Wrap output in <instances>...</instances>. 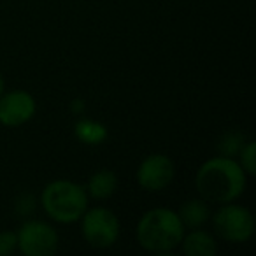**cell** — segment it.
<instances>
[{"mask_svg":"<svg viewBox=\"0 0 256 256\" xmlns=\"http://www.w3.org/2000/svg\"><path fill=\"white\" fill-rule=\"evenodd\" d=\"M179 248L188 256H214L218 252V242L209 232L202 228H193L188 234L184 232Z\"/></svg>","mask_w":256,"mask_h":256,"instance_id":"cell-9","label":"cell"},{"mask_svg":"<svg viewBox=\"0 0 256 256\" xmlns=\"http://www.w3.org/2000/svg\"><path fill=\"white\" fill-rule=\"evenodd\" d=\"M178 214L186 230H193V228H202L209 221L210 207L209 202L204 198H192L179 207Z\"/></svg>","mask_w":256,"mask_h":256,"instance_id":"cell-11","label":"cell"},{"mask_svg":"<svg viewBox=\"0 0 256 256\" xmlns=\"http://www.w3.org/2000/svg\"><path fill=\"white\" fill-rule=\"evenodd\" d=\"M184 224L179 214L168 207H154L140 216L136 228L137 242L154 254H167L179 248L184 237Z\"/></svg>","mask_w":256,"mask_h":256,"instance_id":"cell-2","label":"cell"},{"mask_svg":"<svg viewBox=\"0 0 256 256\" xmlns=\"http://www.w3.org/2000/svg\"><path fill=\"white\" fill-rule=\"evenodd\" d=\"M70 109L74 110V114H81L82 110H84V102H82V100H74V102L70 104Z\"/></svg>","mask_w":256,"mask_h":256,"instance_id":"cell-16","label":"cell"},{"mask_svg":"<svg viewBox=\"0 0 256 256\" xmlns=\"http://www.w3.org/2000/svg\"><path fill=\"white\" fill-rule=\"evenodd\" d=\"M246 142V137L238 132H226L218 142V150H220L221 156H228V158H237L240 153L242 146Z\"/></svg>","mask_w":256,"mask_h":256,"instance_id":"cell-13","label":"cell"},{"mask_svg":"<svg viewBox=\"0 0 256 256\" xmlns=\"http://www.w3.org/2000/svg\"><path fill=\"white\" fill-rule=\"evenodd\" d=\"M79 221H81L82 238L92 248L107 249L120 240V218L107 207H93V209L88 207Z\"/></svg>","mask_w":256,"mask_h":256,"instance_id":"cell-5","label":"cell"},{"mask_svg":"<svg viewBox=\"0 0 256 256\" xmlns=\"http://www.w3.org/2000/svg\"><path fill=\"white\" fill-rule=\"evenodd\" d=\"M18 249V235L16 232H0V256H9Z\"/></svg>","mask_w":256,"mask_h":256,"instance_id":"cell-15","label":"cell"},{"mask_svg":"<svg viewBox=\"0 0 256 256\" xmlns=\"http://www.w3.org/2000/svg\"><path fill=\"white\" fill-rule=\"evenodd\" d=\"M90 196L82 184L70 179H54L40 193V206L48 218L62 224L81 220L90 207Z\"/></svg>","mask_w":256,"mask_h":256,"instance_id":"cell-3","label":"cell"},{"mask_svg":"<svg viewBox=\"0 0 256 256\" xmlns=\"http://www.w3.org/2000/svg\"><path fill=\"white\" fill-rule=\"evenodd\" d=\"M248 186V174L235 158L216 156L204 162L195 176V188L200 198L223 206L235 202Z\"/></svg>","mask_w":256,"mask_h":256,"instance_id":"cell-1","label":"cell"},{"mask_svg":"<svg viewBox=\"0 0 256 256\" xmlns=\"http://www.w3.org/2000/svg\"><path fill=\"white\" fill-rule=\"evenodd\" d=\"M137 182L146 192H164L176 178V164L164 153H153L139 164L136 172Z\"/></svg>","mask_w":256,"mask_h":256,"instance_id":"cell-7","label":"cell"},{"mask_svg":"<svg viewBox=\"0 0 256 256\" xmlns=\"http://www.w3.org/2000/svg\"><path fill=\"white\" fill-rule=\"evenodd\" d=\"M74 134L82 144H88V146H98V144L106 142L107 140V126L100 121L90 120V118H81L78 120L74 126Z\"/></svg>","mask_w":256,"mask_h":256,"instance_id":"cell-12","label":"cell"},{"mask_svg":"<svg viewBox=\"0 0 256 256\" xmlns=\"http://www.w3.org/2000/svg\"><path fill=\"white\" fill-rule=\"evenodd\" d=\"M237 162L240 164L242 170L248 174V178L256 174V142L254 140H246L240 153H238Z\"/></svg>","mask_w":256,"mask_h":256,"instance_id":"cell-14","label":"cell"},{"mask_svg":"<svg viewBox=\"0 0 256 256\" xmlns=\"http://www.w3.org/2000/svg\"><path fill=\"white\" fill-rule=\"evenodd\" d=\"M86 193L93 200H107L116 193L118 190V178L112 170L102 168L90 176L88 184L84 186Z\"/></svg>","mask_w":256,"mask_h":256,"instance_id":"cell-10","label":"cell"},{"mask_svg":"<svg viewBox=\"0 0 256 256\" xmlns=\"http://www.w3.org/2000/svg\"><path fill=\"white\" fill-rule=\"evenodd\" d=\"M18 251L25 256H53L60 248V235L53 224L28 220L18 232Z\"/></svg>","mask_w":256,"mask_h":256,"instance_id":"cell-6","label":"cell"},{"mask_svg":"<svg viewBox=\"0 0 256 256\" xmlns=\"http://www.w3.org/2000/svg\"><path fill=\"white\" fill-rule=\"evenodd\" d=\"M4 88H6V82H4V78H2V74H0V95L4 93Z\"/></svg>","mask_w":256,"mask_h":256,"instance_id":"cell-17","label":"cell"},{"mask_svg":"<svg viewBox=\"0 0 256 256\" xmlns=\"http://www.w3.org/2000/svg\"><path fill=\"white\" fill-rule=\"evenodd\" d=\"M214 232L230 244H244L254 235V218L248 207L240 204H223L214 212Z\"/></svg>","mask_w":256,"mask_h":256,"instance_id":"cell-4","label":"cell"},{"mask_svg":"<svg viewBox=\"0 0 256 256\" xmlns=\"http://www.w3.org/2000/svg\"><path fill=\"white\" fill-rule=\"evenodd\" d=\"M37 112V102L26 90H12L0 95V124L16 128L28 123Z\"/></svg>","mask_w":256,"mask_h":256,"instance_id":"cell-8","label":"cell"}]
</instances>
